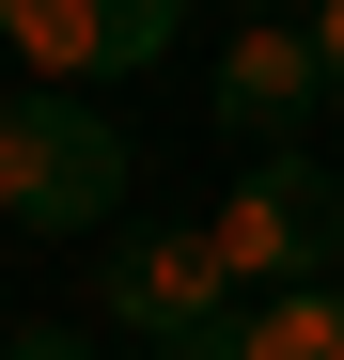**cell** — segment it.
<instances>
[{
    "mask_svg": "<svg viewBox=\"0 0 344 360\" xmlns=\"http://www.w3.org/2000/svg\"><path fill=\"white\" fill-rule=\"evenodd\" d=\"M0 219L16 235H110L126 219V126H110L79 79L0 94Z\"/></svg>",
    "mask_w": 344,
    "mask_h": 360,
    "instance_id": "1",
    "label": "cell"
},
{
    "mask_svg": "<svg viewBox=\"0 0 344 360\" xmlns=\"http://www.w3.org/2000/svg\"><path fill=\"white\" fill-rule=\"evenodd\" d=\"M219 266H235L251 297H266V282L344 266V172H329V157H298V141H251L235 204H219Z\"/></svg>",
    "mask_w": 344,
    "mask_h": 360,
    "instance_id": "2",
    "label": "cell"
},
{
    "mask_svg": "<svg viewBox=\"0 0 344 360\" xmlns=\"http://www.w3.org/2000/svg\"><path fill=\"white\" fill-rule=\"evenodd\" d=\"M235 297H251V282L219 266V219H110V235H94V314L141 329V345L235 314Z\"/></svg>",
    "mask_w": 344,
    "mask_h": 360,
    "instance_id": "3",
    "label": "cell"
},
{
    "mask_svg": "<svg viewBox=\"0 0 344 360\" xmlns=\"http://www.w3.org/2000/svg\"><path fill=\"white\" fill-rule=\"evenodd\" d=\"M0 47H16L32 79H157L172 47H188V0H0Z\"/></svg>",
    "mask_w": 344,
    "mask_h": 360,
    "instance_id": "4",
    "label": "cell"
},
{
    "mask_svg": "<svg viewBox=\"0 0 344 360\" xmlns=\"http://www.w3.org/2000/svg\"><path fill=\"white\" fill-rule=\"evenodd\" d=\"M204 110H219L235 141H298L313 110H329V47H313V16H235V47H219Z\"/></svg>",
    "mask_w": 344,
    "mask_h": 360,
    "instance_id": "5",
    "label": "cell"
},
{
    "mask_svg": "<svg viewBox=\"0 0 344 360\" xmlns=\"http://www.w3.org/2000/svg\"><path fill=\"white\" fill-rule=\"evenodd\" d=\"M251 360H344V282H266L251 297Z\"/></svg>",
    "mask_w": 344,
    "mask_h": 360,
    "instance_id": "6",
    "label": "cell"
},
{
    "mask_svg": "<svg viewBox=\"0 0 344 360\" xmlns=\"http://www.w3.org/2000/svg\"><path fill=\"white\" fill-rule=\"evenodd\" d=\"M157 360H251V297H235V314H204V329H172Z\"/></svg>",
    "mask_w": 344,
    "mask_h": 360,
    "instance_id": "7",
    "label": "cell"
},
{
    "mask_svg": "<svg viewBox=\"0 0 344 360\" xmlns=\"http://www.w3.org/2000/svg\"><path fill=\"white\" fill-rule=\"evenodd\" d=\"M0 360H94L79 329H0Z\"/></svg>",
    "mask_w": 344,
    "mask_h": 360,
    "instance_id": "8",
    "label": "cell"
},
{
    "mask_svg": "<svg viewBox=\"0 0 344 360\" xmlns=\"http://www.w3.org/2000/svg\"><path fill=\"white\" fill-rule=\"evenodd\" d=\"M313 47H329V110H344V0H313Z\"/></svg>",
    "mask_w": 344,
    "mask_h": 360,
    "instance_id": "9",
    "label": "cell"
},
{
    "mask_svg": "<svg viewBox=\"0 0 344 360\" xmlns=\"http://www.w3.org/2000/svg\"><path fill=\"white\" fill-rule=\"evenodd\" d=\"M235 16H313V0H235Z\"/></svg>",
    "mask_w": 344,
    "mask_h": 360,
    "instance_id": "10",
    "label": "cell"
}]
</instances>
